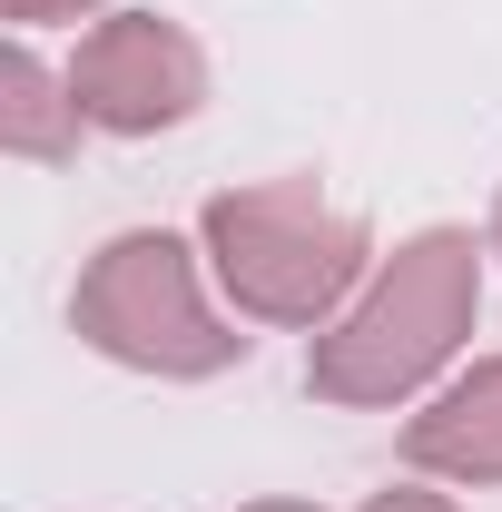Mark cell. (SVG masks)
<instances>
[{
	"mask_svg": "<svg viewBox=\"0 0 502 512\" xmlns=\"http://www.w3.org/2000/svg\"><path fill=\"white\" fill-rule=\"evenodd\" d=\"M483 256L493 237L473 227H414L394 256H375L355 306L306 335V394L335 414H414L483 325Z\"/></svg>",
	"mask_w": 502,
	"mask_h": 512,
	"instance_id": "6da1fadb",
	"label": "cell"
},
{
	"mask_svg": "<svg viewBox=\"0 0 502 512\" xmlns=\"http://www.w3.org/2000/svg\"><path fill=\"white\" fill-rule=\"evenodd\" d=\"M197 247L217 296L247 325L276 335H325L355 306V286L375 276V237L355 207L315 188V178H256V188H217L197 207Z\"/></svg>",
	"mask_w": 502,
	"mask_h": 512,
	"instance_id": "7a4b0ae2",
	"label": "cell"
},
{
	"mask_svg": "<svg viewBox=\"0 0 502 512\" xmlns=\"http://www.w3.org/2000/svg\"><path fill=\"white\" fill-rule=\"evenodd\" d=\"M237 325L247 316L217 296L207 247L178 237V227H119L109 247H89L79 286H69V335L89 355L128 365V375H158V384L237 375L247 345H256Z\"/></svg>",
	"mask_w": 502,
	"mask_h": 512,
	"instance_id": "3957f363",
	"label": "cell"
},
{
	"mask_svg": "<svg viewBox=\"0 0 502 512\" xmlns=\"http://www.w3.org/2000/svg\"><path fill=\"white\" fill-rule=\"evenodd\" d=\"M69 89L99 138H168L207 109V50H197V30L158 20V10H109L79 30Z\"/></svg>",
	"mask_w": 502,
	"mask_h": 512,
	"instance_id": "277c9868",
	"label": "cell"
},
{
	"mask_svg": "<svg viewBox=\"0 0 502 512\" xmlns=\"http://www.w3.org/2000/svg\"><path fill=\"white\" fill-rule=\"evenodd\" d=\"M404 463L434 473L453 493H493L502 483V355H473L404 414Z\"/></svg>",
	"mask_w": 502,
	"mask_h": 512,
	"instance_id": "5b68a950",
	"label": "cell"
},
{
	"mask_svg": "<svg viewBox=\"0 0 502 512\" xmlns=\"http://www.w3.org/2000/svg\"><path fill=\"white\" fill-rule=\"evenodd\" d=\"M79 138H89V109H79V89H69V60H40L30 30H20V40L0 50V148L30 158V168H69Z\"/></svg>",
	"mask_w": 502,
	"mask_h": 512,
	"instance_id": "8992f818",
	"label": "cell"
},
{
	"mask_svg": "<svg viewBox=\"0 0 502 512\" xmlns=\"http://www.w3.org/2000/svg\"><path fill=\"white\" fill-rule=\"evenodd\" d=\"M119 0H0L10 30H79V20H109Z\"/></svg>",
	"mask_w": 502,
	"mask_h": 512,
	"instance_id": "52a82bcc",
	"label": "cell"
},
{
	"mask_svg": "<svg viewBox=\"0 0 502 512\" xmlns=\"http://www.w3.org/2000/svg\"><path fill=\"white\" fill-rule=\"evenodd\" d=\"M355 512H463V503H453V483L414 473V483H384V493H365Z\"/></svg>",
	"mask_w": 502,
	"mask_h": 512,
	"instance_id": "ba28073f",
	"label": "cell"
},
{
	"mask_svg": "<svg viewBox=\"0 0 502 512\" xmlns=\"http://www.w3.org/2000/svg\"><path fill=\"white\" fill-rule=\"evenodd\" d=\"M237 512H325V503H296V493H256V503H237Z\"/></svg>",
	"mask_w": 502,
	"mask_h": 512,
	"instance_id": "9c48e42d",
	"label": "cell"
},
{
	"mask_svg": "<svg viewBox=\"0 0 502 512\" xmlns=\"http://www.w3.org/2000/svg\"><path fill=\"white\" fill-rule=\"evenodd\" d=\"M483 237H493V256H502V188H493V227H483Z\"/></svg>",
	"mask_w": 502,
	"mask_h": 512,
	"instance_id": "30bf717a",
	"label": "cell"
}]
</instances>
